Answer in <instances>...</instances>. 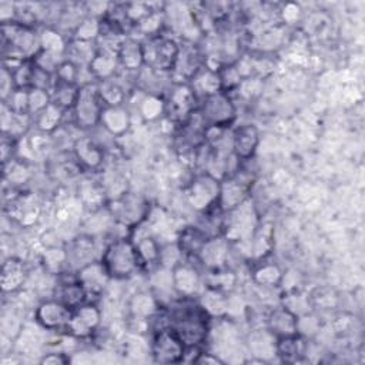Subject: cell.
Listing matches in <instances>:
<instances>
[{"mask_svg":"<svg viewBox=\"0 0 365 365\" xmlns=\"http://www.w3.org/2000/svg\"><path fill=\"white\" fill-rule=\"evenodd\" d=\"M167 324L171 327L187 346H201L208 335L210 314L191 297H181L167 309Z\"/></svg>","mask_w":365,"mask_h":365,"instance_id":"6da1fadb","label":"cell"},{"mask_svg":"<svg viewBox=\"0 0 365 365\" xmlns=\"http://www.w3.org/2000/svg\"><path fill=\"white\" fill-rule=\"evenodd\" d=\"M110 278L124 279L143 268L134 241L130 238L113 240L104 250L100 259Z\"/></svg>","mask_w":365,"mask_h":365,"instance_id":"7a4b0ae2","label":"cell"},{"mask_svg":"<svg viewBox=\"0 0 365 365\" xmlns=\"http://www.w3.org/2000/svg\"><path fill=\"white\" fill-rule=\"evenodd\" d=\"M141 53L144 67L158 73H171L180 54V46L174 38L157 33L141 41Z\"/></svg>","mask_w":365,"mask_h":365,"instance_id":"3957f363","label":"cell"},{"mask_svg":"<svg viewBox=\"0 0 365 365\" xmlns=\"http://www.w3.org/2000/svg\"><path fill=\"white\" fill-rule=\"evenodd\" d=\"M106 104L100 96L97 83L80 86L74 106L71 107L73 121L78 128H91L100 124Z\"/></svg>","mask_w":365,"mask_h":365,"instance_id":"277c9868","label":"cell"},{"mask_svg":"<svg viewBox=\"0 0 365 365\" xmlns=\"http://www.w3.org/2000/svg\"><path fill=\"white\" fill-rule=\"evenodd\" d=\"M197 111L205 127L228 128L237 115L235 106L230 94L224 90L204 97Z\"/></svg>","mask_w":365,"mask_h":365,"instance_id":"5b68a950","label":"cell"},{"mask_svg":"<svg viewBox=\"0 0 365 365\" xmlns=\"http://www.w3.org/2000/svg\"><path fill=\"white\" fill-rule=\"evenodd\" d=\"M187 345L171 327H161L154 331L151 355L160 364H177L184 361Z\"/></svg>","mask_w":365,"mask_h":365,"instance_id":"8992f818","label":"cell"},{"mask_svg":"<svg viewBox=\"0 0 365 365\" xmlns=\"http://www.w3.org/2000/svg\"><path fill=\"white\" fill-rule=\"evenodd\" d=\"M198 108L197 94L190 83H177L164 101V113L174 121L184 123Z\"/></svg>","mask_w":365,"mask_h":365,"instance_id":"52a82bcc","label":"cell"},{"mask_svg":"<svg viewBox=\"0 0 365 365\" xmlns=\"http://www.w3.org/2000/svg\"><path fill=\"white\" fill-rule=\"evenodd\" d=\"M100 321V309L88 301L71 311V317L66 327V332L76 338H88L98 328Z\"/></svg>","mask_w":365,"mask_h":365,"instance_id":"ba28073f","label":"cell"},{"mask_svg":"<svg viewBox=\"0 0 365 365\" xmlns=\"http://www.w3.org/2000/svg\"><path fill=\"white\" fill-rule=\"evenodd\" d=\"M71 311L68 307L57 299L41 302L36 309V321L47 331H66L70 321Z\"/></svg>","mask_w":365,"mask_h":365,"instance_id":"9c48e42d","label":"cell"},{"mask_svg":"<svg viewBox=\"0 0 365 365\" xmlns=\"http://www.w3.org/2000/svg\"><path fill=\"white\" fill-rule=\"evenodd\" d=\"M220 198V180L205 173L198 175L190 190V201L198 210H208L218 202Z\"/></svg>","mask_w":365,"mask_h":365,"instance_id":"30bf717a","label":"cell"},{"mask_svg":"<svg viewBox=\"0 0 365 365\" xmlns=\"http://www.w3.org/2000/svg\"><path fill=\"white\" fill-rule=\"evenodd\" d=\"M259 144V131L252 124L238 125L231 134V150L240 161L250 160Z\"/></svg>","mask_w":365,"mask_h":365,"instance_id":"8fae6325","label":"cell"},{"mask_svg":"<svg viewBox=\"0 0 365 365\" xmlns=\"http://www.w3.org/2000/svg\"><path fill=\"white\" fill-rule=\"evenodd\" d=\"M267 328L275 336H288L299 334V318L287 307L274 308L267 318Z\"/></svg>","mask_w":365,"mask_h":365,"instance_id":"7c38bea8","label":"cell"},{"mask_svg":"<svg viewBox=\"0 0 365 365\" xmlns=\"http://www.w3.org/2000/svg\"><path fill=\"white\" fill-rule=\"evenodd\" d=\"M76 278L83 285L88 297V295H98L104 289L107 281L110 279V275L106 271L101 261H93V262L84 264L77 271Z\"/></svg>","mask_w":365,"mask_h":365,"instance_id":"4fadbf2b","label":"cell"},{"mask_svg":"<svg viewBox=\"0 0 365 365\" xmlns=\"http://www.w3.org/2000/svg\"><path fill=\"white\" fill-rule=\"evenodd\" d=\"M114 204L115 205L113 210V215L124 225H138L140 221L144 220L147 215V207L143 205V202L137 197L123 195Z\"/></svg>","mask_w":365,"mask_h":365,"instance_id":"5bb4252c","label":"cell"},{"mask_svg":"<svg viewBox=\"0 0 365 365\" xmlns=\"http://www.w3.org/2000/svg\"><path fill=\"white\" fill-rule=\"evenodd\" d=\"M171 281L181 297H191L200 284V277L192 265L181 261L173 267Z\"/></svg>","mask_w":365,"mask_h":365,"instance_id":"9a60e30c","label":"cell"},{"mask_svg":"<svg viewBox=\"0 0 365 365\" xmlns=\"http://www.w3.org/2000/svg\"><path fill=\"white\" fill-rule=\"evenodd\" d=\"M54 299L60 301L70 309H74V308L83 305L84 302H88L87 292L83 288V285L77 281L76 277L57 284V287L54 289Z\"/></svg>","mask_w":365,"mask_h":365,"instance_id":"2e32d148","label":"cell"},{"mask_svg":"<svg viewBox=\"0 0 365 365\" xmlns=\"http://www.w3.org/2000/svg\"><path fill=\"white\" fill-rule=\"evenodd\" d=\"M210 235L200 227H185L178 237V250L187 257L198 258Z\"/></svg>","mask_w":365,"mask_h":365,"instance_id":"e0dca14e","label":"cell"},{"mask_svg":"<svg viewBox=\"0 0 365 365\" xmlns=\"http://www.w3.org/2000/svg\"><path fill=\"white\" fill-rule=\"evenodd\" d=\"M275 351L277 355L284 362H298L305 352V341L299 334L275 338Z\"/></svg>","mask_w":365,"mask_h":365,"instance_id":"ac0fdd59","label":"cell"},{"mask_svg":"<svg viewBox=\"0 0 365 365\" xmlns=\"http://www.w3.org/2000/svg\"><path fill=\"white\" fill-rule=\"evenodd\" d=\"M74 154L78 163L87 168H96L103 161L101 148L88 137L78 138L74 143Z\"/></svg>","mask_w":365,"mask_h":365,"instance_id":"d6986e66","label":"cell"},{"mask_svg":"<svg viewBox=\"0 0 365 365\" xmlns=\"http://www.w3.org/2000/svg\"><path fill=\"white\" fill-rule=\"evenodd\" d=\"M117 58L127 70H138L140 67H144L141 43L133 38H124L117 51Z\"/></svg>","mask_w":365,"mask_h":365,"instance_id":"ffe728a7","label":"cell"},{"mask_svg":"<svg viewBox=\"0 0 365 365\" xmlns=\"http://www.w3.org/2000/svg\"><path fill=\"white\" fill-rule=\"evenodd\" d=\"M100 124L104 125V128L111 133L113 135H118L123 134L128 124H130V118H128V113L125 110L121 108V106L118 107H106L101 115V121Z\"/></svg>","mask_w":365,"mask_h":365,"instance_id":"44dd1931","label":"cell"},{"mask_svg":"<svg viewBox=\"0 0 365 365\" xmlns=\"http://www.w3.org/2000/svg\"><path fill=\"white\" fill-rule=\"evenodd\" d=\"M78 88H80L78 84L67 83V81L56 78V83L50 91L51 103L57 104L63 110H71V107L74 106Z\"/></svg>","mask_w":365,"mask_h":365,"instance_id":"7402d4cb","label":"cell"},{"mask_svg":"<svg viewBox=\"0 0 365 365\" xmlns=\"http://www.w3.org/2000/svg\"><path fill=\"white\" fill-rule=\"evenodd\" d=\"M24 279V268L19 259L10 258L3 264L1 271V288L3 291L17 289Z\"/></svg>","mask_w":365,"mask_h":365,"instance_id":"603a6c76","label":"cell"},{"mask_svg":"<svg viewBox=\"0 0 365 365\" xmlns=\"http://www.w3.org/2000/svg\"><path fill=\"white\" fill-rule=\"evenodd\" d=\"M134 244H135V248L140 255L143 267H145L148 264L154 265V264L160 262L161 248L153 237H148V235L143 237V238H140V241H137Z\"/></svg>","mask_w":365,"mask_h":365,"instance_id":"cb8c5ba5","label":"cell"},{"mask_svg":"<svg viewBox=\"0 0 365 365\" xmlns=\"http://www.w3.org/2000/svg\"><path fill=\"white\" fill-rule=\"evenodd\" d=\"M98 90L100 96L106 104V107H118L123 104L125 94L123 88L113 81V78L103 80L98 83Z\"/></svg>","mask_w":365,"mask_h":365,"instance_id":"d4e9b609","label":"cell"},{"mask_svg":"<svg viewBox=\"0 0 365 365\" xmlns=\"http://www.w3.org/2000/svg\"><path fill=\"white\" fill-rule=\"evenodd\" d=\"M64 110L58 107L54 103H50L44 110H41L38 114H36V124L41 131H53L56 127H58L60 120L63 117Z\"/></svg>","mask_w":365,"mask_h":365,"instance_id":"484cf974","label":"cell"},{"mask_svg":"<svg viewBox=\"0 0 365 365\" xmlns=\"http://www.w3.org/2000/svg\"><path fill=\"white\" fill-rule=\"evenodd\" d=\"M255 281L262 285H277L281 281V271L274 264H265L259 267L255 272Z\"/></svg>","mask_w":365,"mask_h":365,"instance_id":"4316f807","label":"cell"},{"mask_svg":"<svg viewBox=\"0 0 365 365\" xmlns=\"http://www.w3.org/2000/svg\"><path fill=\"white\" fill-rule=\"evenodd\" d=\"M70 361H71L70 356L63 352H50V354H46L40 359V364H43V365H64V364H68Z\"/></svg>","mask_w":365,"mask_h":365,"instance_id":"83f0119b","label":"cell"},{"mask_svg":"<svg viewBox=\"0 0 365 365\" xmlns=\"http://www.w3.org/2000/svg\"><path fill=\"white\" fill-rule=\"evenodd\" d=\"M192 364H222V361L214 355V354H210V352H205V351H200L198 355L195 356L194 362Z\"/></svg>","mask_w":365,"mask_h":365,"instance_id":"f1b7e54d","label":"cell"}]
</instances>
